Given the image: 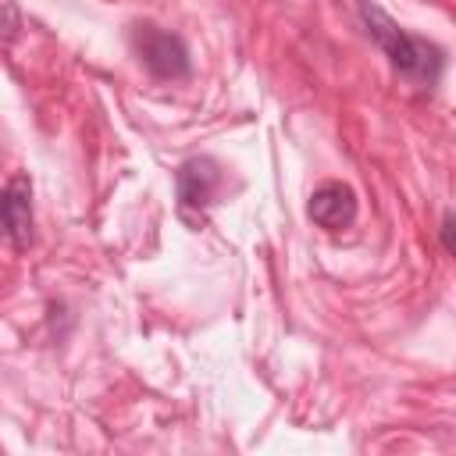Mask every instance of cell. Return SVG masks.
Listing matches in <instances>:
<instances>
[{"instance_id":"obj_2","label":"cell","mask_w":456,"mask_h":456,"mask_svg":"<svg viewBox=\"0 0 456 456\" xmlns=\"http://www.w3.org/2000/svg\"><path fill=\"white\" fill-rule=\"evenodd\" d=\"M135 53L146 64L150 75L157 78H189L192 61H189V46L182 43V36L157 28V25H135L132 32Z\"/></svg>"},{"instance_id":"obj_5","label":"cell","mask_w":456,"mask_h":456,"mask_svg":"<svg viewBox=\"0 0 456 456\" xmlns=\"http://www.w3.org/2000/svg\"><path fill=\"white\" fill-rule=\"evenodd\" d=\"M306 214L317 228L342 232L356 221V192L346 182H324V185L314 189V196L306 203Z\"/></svg>"},{"instance_id":"obj_1","label":"cell","mask_w":456,"mask_h":456,"mask_svg":"<svg viewBox=\"0 0 456 456\" xmlns=\"http://www.w3.org/2000/svg\"><path fill=\"white\" fill-rule=\"evenodd\" d=\"M360 21L367 36L381 46L388 64L413 86H435L442 75V50L420 36H410L406 28L395 25L388 11H381L374 0H360Z\"/></svg>"},{"instance_id":"obj_6","label":"cell","mask_w":456,"mask_h":456,"mask_svg":"<svg viewBox=\"0 0 456 456\" xmlns=\"http://www.w3.org/2000/svg\"><path fill=\"white\" fill-rule=\"evenodd\" d=\"M442 246H445V253H452V214L442 217Z\"/></svg>"},{"instance_id":"obj_4","label":"cell","mask_w":456,"mask_h":456,"mask_svg":"<svg viewBox=\"0 0 456 456\" xmlns=\"http://www.w3.org/2000/svg\"><path fill=\"white\" fill-rule=\"evenodd\" d=\"M0 235L18 249L32 246V185L25 175L0 185Z\"/></svg>"},{"instance_id":"obj_3","label":"cell","mask_w":456,"mask_h":456,"mask_svg":"<svg viewBox=\"0 0 456 456\" xmlns=\"http://www.w3.org/2000/svg\"><path fill=\"white\" fill-rule=\"evenodd\" d=\"M224 185V171L214 157H189L178 171H175V192H178V210L189 214V210H207L217 192Z\"/></svg>"}]
</instances>
